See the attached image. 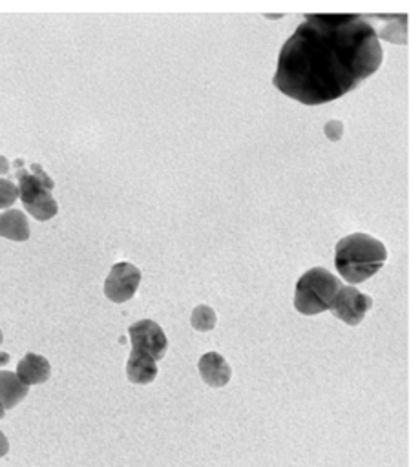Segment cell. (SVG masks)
Here are the masks:
<instances>
[{
    "instance_id": "cell-13",
    "label": "cell",
    "mask_w": 420,
    "mask_h": 467,
    "mask_svg": "<svg viewBox=\"0 0 420 467\" xmlns=\"http://www.w3.org/2000/svg\"><path fill=\"white\" fill-rule=\"evenodd\" d=\"M30 233V223L24 212L11 208L0 216V238L11 239V241H28Z\"/></svg>"
},
{
    "instance_id": "cell-8",
    "label": "cell",
    "mask_w": 420,
    "mask_h": 467,
    "mask_svg": "<svg viewBox=\"0 0 420 467\" xmlns=\"http://www.w3.org/2000/svg\"><path fill=\"white\" fill-rule=\"evenodd\" d=\"M198 369L201 378L205 380V384L216 389L225 387L230 382V376H232V370H230L227 360L217 353L203 354L199 358Z\"/></svg>"
},
{
    "instance_id": "cell-6",
    "label": "cell",
    "mask_w": 420,
    "mask_h": 467,
    "mask_svg": "<svg viewBox=\"0 0 420 467\" xmlns=\"http://www.w3.org/2000/svg\"><path fill=\"white\" fill-rule=\"evenodd\" d=\"M128 334L130 341H132V351H139L155 362L167 354V336H164L163 329L152 320H141V322L133 323L128 329Z\"/></svg>"
},
{
    "instance_id": "cell-9",
    "label": "cell",
    "mask_w": 420,
    "mask_h": 467,
    "mask_svg": "<svg viewBox=\"0 0 420 467\" xmlns=\"http://www.w3.org/2000/svg\"><path fill=\"white\" fill-rule=\"evenodd\" d=\"M15 375H17V378L20 380L26 387H31V385H39L48 382L49 376H52V365H49V362L44 356L28 353L26 356L18 362Z\"/></svg>"
},
{
    "instance_id": "cell-1",
    "label": "cell",
    "mask_w": 420,
    "mask_h": 467,
    "mask_svg": "<svg viewBox=\"0 0 420 467\" xmlns=\"http://www.w3.org/2000/svg\"><path fill=\"white\" fill-rule=\"evenodd\" d=\"M382 59L369 17L311 13L280 49L272 83L301 104H325L369 79Z\"/></svg>"
},
{
    "instance_id": "cell-7",
    "label": "cell",
    "mask_w": 420,
    "mask_h": 467,
    "mask_svg": "<svg viewBox=\"0 0 420 467\" xmlns=\"http://www.w3.org/2000/svg\"><path fill=\"white\" fill-rule=\"evenodd\" d=\"M373 307V300L367 294H362L354 286H342L331 305V310L338 320L354 327L364 322L366 314Z\"/></svg>"
},
{
    "instance_id": "cell-16",
    "label": "cell",
    "mask_w": 420,
    "mask_h": 467,
    "mask_svg": "<svg viewBox=\"0 0 420 467\" xmlns=\"http://www.w3.org/2000/svg\"><path fill=\"white\" fill-rule=\"evenodd\" d=\"M323 132H325V137H328L329 141H340L342 135H344V123L336 119L329 121V123H325V126H323Z\"/></svg>"
},
{
    "instance_id": "cell-15",
    "label": "cell",
    "mask_w": 420,
    "mask_h": 467,
    "mask_svg": "<svg viewBox=\"0 0 420 467\" xmlns=\"http://www.w3.org/2000/svg\"><path fill=\"white\" fill-rule=\"evenodd\" d=\"M17 198H18L17 185L0 177V208L11 207V205L17 201Z\"/></svg>"
},
{
    "instance_id": "cell-10",
    "label": "cell",
    "mask_w": 420,
    "mask_h": 467,
    "mask_svg": "<svg viewBox=\"0 0 420 467\" xmlns=\"http://www.w3.org/2000/svg\"><path fill=\"white\" fill-rule=\"evenodd\" d=\"M375 33L378 40H390L393 44L402 46L407 42V17L406 15H376V17H369Z\"/></svg>"
},
{
    "instance_id": "cell-5",
    "label": "cell",
    "mask_w": 420,
    "mask_h": 467,
    "mask_svg": "<svg viewBox=\"0 0 420 467\" xmlns=\"http://www.w3.org/2000/svg\"><path fill=\"white\" fill-rule=\"evenodd\" d=\"M141 283V270L128 261H119L110 269L104 281V296L114 303L132 300Z\"/></svg>"
},
{
    "instance_id": "cell-4",
    "label": "cell",
    "mask_w": 420,
    "mask_h": 467,
    "mask_svg": "<svg viewBox=\"0 0 420 467\" xmlns=\"http://www.w3.org/2000/svg\"><path fill=\"white\" fill-rule=\"evenodd\" d=\"M23 166V159L17 161V177H18V198L23 199L24 208L30 212L37 221H48L59 212L57 201L52 195L55 183L48 174L39 166L31 164L28 172Z\"/></svg>"
},
{
    "instance_id": "cell-3",
    "label": "cell",
    "mask_w": 420,
    "mask_h": 467,
    "mask_svg": "<svg viewBox=\"0 0 420 467\" xmlns=\"http://www.w3.org/2000/svg\"><path fill=\"white\" fill-rule=\"evenodd\" d=\"M342 281L328 269L314 267L307 270L296 283L294 291V309L304 316H316L331 310L336 294L340 292Z\"/></svg>"
},
{
    "instance_id": "cell-14",
    "label": "cell",
    "mask_w": 420,
    "mask_h": 467,
    "mask_svg": "<svg viewBox=\"0 0 420 467\" xmlns=\"http://www.w3.org/2000/svg\"><path fill=\"white\" fill-rule=\"evenodd\" d=\"M216 322H217L216 313H214L208 305H198L191 317L192 327L199 332L212 331L214 327H216Z\"/></svg>"
},
{
    "instance_id": "cell-21",
    "label": "cell",
    "mask_w": 420,
    "mask_h": 467,
    "mask_svg": "<svg viewBox=\"0 0 420 467\" xmlns=\"http://www.w3.org/2000/svg\"><path fill=\"white\" fill-rule=\"evenodd\" d=\"M2 341H4V334H2V331H0V345H2Z\"/></svg>"
},
{
    "instance_id": "cell-12",
    "label": "cell",
    "mask_w": 420,
    "mask_h": 467,
    "mask_svg": "<svg viewBox=\"0 0 420 467\" xmlns=\"http://www.w3.org/2000/svg\"><path fill=\"white\" fill-rule=\"evenodd\" d=\"M28 391L30 387H26L15 372L0 370V404L6 411L17 407L28 396Z\"/></svg>"
},
{
    "instance_id": "cell-19",
    "label": "cell",
    "mask_w": 420,
    "mask_h": 467,
    "mask_svg": "<svg viewBox=\"0 0 420 467\" xmlns=\"http://www.w3.org/2000/svg\"><path fill=\"white\" fill-rule=\"evenodd\" d=\"M9 362V354L8 353H0V365H6Z\"/></svg>"
},
{
    "instance_id": "cell-11",
    "label": "cell",
    "mask_w": 420,
    "mask_h": 467,
    "mask_svg": "<svg viewBox=\"0 0 420 467\" xmlns=\"http://www.w3.org/2000/svg\"><path fill=\"white\" fill-rule=\"evenodd\" d=\"M126 376L132 384L138 385H146L152 384L157 376V365H155V360H152L150 356L139 353V351H132L128 358V363H126Z\"/></svg>"
},
{
    "instance_id": "cell-2",
    "label": "cell",
    "mask_w": 420,
    "mask_h": 467,
    "mask_svg": "<svg viewBox=\"0 0 420 467\" xmlns=\"http://www.w3.org/2000/svg\"><path fill=\"white\" fill-rule=\"evenodd\" d=\"M388 261L384 243L369 233L354 232L336 243L335 267L349 283H364L373 278Z\"/></svg>"
},
{
    "instance_id": "cell-20",
    "label": "cell",
    "mask_w": 420,
    "mask_h": 467,
    "mask_svg": "<svg viewBox=\"0 0 420 467\" xmlns=\"http://www.w3.org/2000/svg\"><path fill=\"white\" fill-rule=\"evenodd\" d=\"M4 415H6V409H4V407H2V404H0V420L4 418Z\"/></svg>"
},
{
    "instance_id": "cell-18",
    "label": "cell",
    "mask_w": 420,
    "mask_h": 467,
    "mask_svg": "<svg viewBox=\"0 0 420 467\" xmlns=\"http://www.w3.org/2000/svg\"><path fill=\"white\" fill-rule=\"evenodd\" d=\"M9 172V161L4 157V155H0V176H6Z\"/></svg>"
},
{
    "instance_id": "cell-17",
    "label": "cell",
    "mask_w": 420,
    "mask_h": 467,
    "mask_svg": "<svg viewBox=\"0 0 420 467\" xmlns=\"http://www.w3.org/2000/svg\"><path fill=\"white\" fill-rule=\"evenodd\" d=\"M8 453H9V442H8V438H6L4 432L0 431V459L6 456Z\"/></svg>"
}]
</instances>
